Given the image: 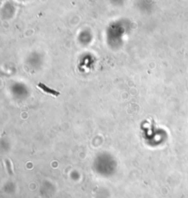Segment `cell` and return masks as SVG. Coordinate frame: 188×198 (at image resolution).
<instances>
[{
  "label": "cell",
  "instance_id": "1",
  "mask_svg": "<svg viewBox=\"0 0 188 198\" xmlns=\"http://www.w3.org/2000/svg\"><path fill=\"white\" fill-rule=\"evenodd\" d=\"M40 87H41L42 89H43L44 90H46V91H48V92H51V93H54V94H56V95H58V92H55V91H53V90H51V89H48L46 86H44V85H42V84H40L39 85Z\"/></svg>",
  "mask_w": 188,
  "mask_h": 198
}]
</instances>
